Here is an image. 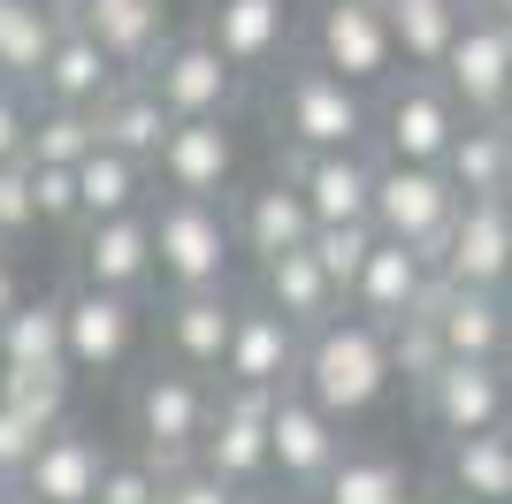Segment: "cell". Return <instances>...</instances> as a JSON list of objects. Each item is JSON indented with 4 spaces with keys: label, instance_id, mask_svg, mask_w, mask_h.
<instances>
[{
    "label": "cell",
    "instance_id": "6da1fadb",
    "mask_svg": "<svg viewBox=\"0 0 512 504\" xmlns=\"http://www.w3.org/2000/svg\"><path fill=\"white\" fill-rule=\"evenodd\" d=\"M390 382H398V375H390V329H375L367 314L337 306L321 329H306V344H299V390L329 420L375 413Z\"/></svg>",
    "mask_w": 512,
    "mask_h": 504
},
{
    "label": "cell",
    "instance_id": "7a4b0ae2",
    "mask_svg": "<svg viewBox=\"0 0 512 504\" xmlns=\"http://www.w3.org/2000/svg\"><path fill=\"white\" fill-rule=\"evenodd\" d=\"M153 275L169 291H207L230 283V252H237V222L222 199H192V191H161L153 199Z\"/></svg>",
    "mask_w": 512,
    "mask_h": 504
},
{
    "label": "cell",
    "instance_id": "3957f363",
    "mask_svg": "<svg viewBox=\"0 0 512 504\" xmlns=\"http://www.w3.org/2000/svg\"><path fill=\"white\" fill-rule=\"evenodd\" d=\"M276 123L299 153H329V146H367L375 115H367L360 84H344L337 69L291 62L283 69V92H276Z\"/></svg>",
    "mask_w": 512,
    "mask_h": 504
},
{
    "label": "cell",
    "instance_id": "277c9868",
    "mask_svg": "<svg viewBox=\"0 0 512 504\" xmlns=\"http://www.w3.org/2000/svg\"><path fill=\"white\" fill-rule=\"evenodd\" d=\"M214 390L222 382L214 375H192V367H153L146 382H138V398H130V428H138V451L161 466H184L199 459V436H207L214 420Z\"/></svg>",
    "mask_w": 512,
    "mask_h": 504
},
{
    "label": "cell",
    "instance_id": "5b68a950",
    "mask_svg": "<svg viewBox=\"0 0 512 504\" xmlns=\"http://www.w3.org/2000/svg\"><path fill=\"white\" fill-rule=\"evenodd\" d=\"M451 214H459V191H451V176L436 161H390V153L375 161V207H367V222L383 237H406L428 268L444 252Z\"/></svg>",
    "mask_w": 512,
    "mask_h": 504
},
{
    "label": "cell",
    "instance_id": "8992f818",
    "mask_svg": "<svg viewBox=\"0 0 512 504\" xmlns=\"http://www.w3.org/2000/svg\"><path fill=\"white\" fill-rule=\"evenodd\" d=\"M268 405H276V390H237V382H222L214 390V420L207 436H199V466L207 474H222L230 489H268L276 474H268Z\"/></svg>",
    "mask_w": 512,
    "mask_h": 504
},
{
    "label": "cell",
    "instance_id": "52a82bcc",
    "mask_svg": "<svg viewBox=\"0 0 512 504\" xmlns=\"http://www.w3.org/2000/svg\"><path fill=\"white\" fill-rule=\"evenodd\" d=\"M413 398H421V420L436 428V436L505 428V413H512V359H444Z\"/></svg>",
    "mask_w": 512,
    "mask_h": 504
},
{
    "label": "cell",
    "instance_id": "ba28073f",
    "mask_svg": "<svg viewBox=\"0 0 512 504\" xmlns=\"http://www.w3.org/2000/svg\"><path fill=\"white\" fill-rule=\"evenodd\" d=\"M314 62L344 84H390L398 77V39H390L383 0H321L314 8Z\"/></svg>",
    "mask_w": 512,
    "mask_h": 504
},
{
    "label": "cell",
    "instance_id": "9c48e42d",
    "mask_svg": "<svg viewBox=\"0 0 512 504\" xmlns=\"http://www.w3.org/2000/svg\"><path fill=\"white\" fill-rule=\"evenodd\" d=\"M337 451H344V420H329L299 382L276 390V405H268V474H276L283 489L314 497V489L329 482Z\"/></svg>",
    "mask_w": 512,
    "mask_h": 504
},
{
    "label": "cell",
    "instance_id": "30bf717a",
    "mask_svg": "<svg viewBox=\"0 0 512 504\" xmlns=\"http://www.w3.org/2000/svg\"><path fill=\"white\" fill-rule=\"evenodd\" d=\"M444 92L459 100V115H505V77H512V23L490 16L482 0L467 8L459 23V39L444 46V62H436Z\"/></svg>",
    "mask_w": 512,
    "mask_h": 504
},
{
    "label": "cell",
    "instance_id": "8fae6325",
    "mask_svg": "<svg viewBox=\"0 0 512 504\" xmlns=\"http://www.w3.org/2000/svg\"><path fill=\"white\" fill-rule=\"evenodd\" d=\"M467 123L459 100L444 92L436 69H406V84H390L383 92V115H375V138H383L390 161H444L451 130Z\"/></svg>",
    "mask_w": 512,
    "mask_h": 504
},
{
    "label": "cell",
    "instance_id": "7c38bea8",
    "mask_svg": "<svg viewBox=\"0 0 512 504\" xmlns=\"http://www.w3.org/2000/svg\"><path fill=\"white\" fill-rule=\"evenodd\" d=\"M138 77L161 92V107H169L176 123H184V115H230V107H237V69L222 62V46H214L207 31L169 39Z\"/></svg>",
    "mask_w": 512,
    "mask_h": 504
},
{
    "label": "cell",
    "instance_id": "4fadbf2b",
    "mask_svg": "<svg viewBox=\"0 0 512 504\" xmlns=\"http://www.w3.org/2000/svg\"><path fill=\"white\" fill-rule=\"evenodd\" d=\"M299 344H306L299 321H283L268 298H237L222 382H237V390H291L299 382Z\"/></svg>",
    "mask_w": 512,
    "mask_h": 504
},
{
    "label": "cell",
    "instance_id": "5bb4252c",
    "mask_svg": "<svg viewBox=\"0 0 512 504\" xmlns=\"http://www.w3.org/2000/svg\"><path fill=\"white\" fill-rule=\"evenodd\" d=\"M62 336H69V375H115L138 352V298L77 283L62 298Z\"/></svg>",
    "mask_w": 512,
    "mask_h": 504
},
{
    "label": "cell",
    "instance_id": "9a60e30c",
    "mask_svg": "<svg viewBox=\"0 0 512 504\" xmlns=\"http://www.w3.org/2000/svg\"><path fill=\"white\" fill-rule=\"evenodd\" d=\"M153 176H161V191L222 199V191L237 184L230 115H184V123H169V138H161V153H153Z\"/></svg>",
    "mask_w": 512,
    "mask_h": 504
},
{
    "label": "cell",
    "instance_id": "2e32d148",
    "mask_svg": "<svg viewBox=\"0 0 512 504\" xmlns=\"http://www.w3.org/2000/svg\"><path fill=\"white\" fill-rule=\"evenodd\" d=\"M428 321L444 336L451 359H512V306L505 291H474V283H428Z\"/></svg>",
    "mask_w": 512,
    "mask_h": 504
},
{
    "label": "cell",
    "instance_id": "e0dca14e",
    "mask_svg": "<svg viewBox=\"0 0 512 504\" xmlns=\"http://www.w3.org/2000/svg\"><path fill=\"white\" fill-rule=\"evenodd\" d=\"M283 176L306 191L314 222H367V207H375V153L367 146H329V153L291 146Z\"/></svg>",
    "mask_w": 512,
    "mask_h": 504
},
{
    "label": "cell",
    "instance_id": "ac0fdd59",
    "mask_svg": "<svg viewBox=\"0 0 512 504\" xmlns=\"http://www.w3.org/2000/svg\"><path fill=\"white\" fill-rule=\"evenodd\" d=\"M100 466H107V443L92 436L85 420H54L39 436V451H31V466H23V497H46V504H92V489H100Z\"/></svg>",
    "mask_w": 512,
    "mask_h": 504
},
{
    "label": "cell",
    "instance_id": "d6986e66",
    "mask_svg": "<svg viewBox=\"0 0 512 504\" xmlns=\"http://www.w3.org/2000/svg\"><path fill=\"white\" fill-rule=\"evenodd\" d=\"M512 260V214L497 199H459L444 230V252H436V275L444 283H474V291H497Z\"/></svg>",
    "mask_w": 512,
    "mask_h": 504
},
{
    "label": "cell",
    "instance_id": "ffe728a7",
    "mask_svg": "<svg viewBox=\"0 0 512 504\" xmlns=\"http://www.w3.org/2000/svg\"><path fill=\"white\" fill-rule=\"evenodd\" d=\"M428 283H436V268H428L406 237H375V252H367V268L352 275L344 306H352V314H367L375 329H390V321H406L413 306L428 298Z\"/></svg>",
    "mask_w": 512,
    "mask_h": 504
},
{
    "label": "cell",
    "instance_id": "44dd1931",
    "mask_svg": "<svg viewBox=\"0 0 512 504\" xmlns=\"http://www.w3.org/2000/svg\"><path fill=\"white\" fill-rule=\"evenodd\" d=\"M291 8H299V0H207V23H199V31L222 46V62H230L237 77H253V69H268L283 46H291V23H299Z\"/></svg>",
    "mask_w": 512,
    "mask_h": 504
},
{
    "label": "cell",
    "instance_id": "7402d4cb",
    "mask_svg": "<svg viewBox=\"0 0 512 504\" xmlns=\"http://www.w3.org/2000/svg\"><path fill=\"white\" fill-rule=\"evenodd\" d=\"M230 321H237V298H230V283H207V291H169V314H161L169 359H176V367H192V375H214V382H222Z\"/></svg>",
    "mask_w": 512,
    "mask_h": 504
},
{
    "label": "cell",
    "instance_id": "603a6c76",
    "mask_svg": "<svg viewBox=\"0 0 512 504\" xmlns=\"http://www.w3.org/2000/svg\"><path fill=\"white\" fill-rule=\"evenodd\" d=\"M69 16L107 46V62L123 77H138L169 46V0H69Z\"/></svg>",
    "mask_w": 512,
    "mask_h": 504
},
{
    "label": "cell",
    "instance_id": "cb8c5ba5",
    "mask_svg": "<svg viewBox=\"0 0 512 504\" xmlns=\"http://www.w3.org/2000/svg\"><path fill=\"white\" fill-rule=\"evenodd\" d=\"M123 77V69L107 62V46L92 39L77 16H62V31H54V46H46V62H39V100H54V107H100L107 100V84Z\"/></svg>",
    "mask_w": 512,
    "mask_h": 504
},
{
    "label": "cell",
    "instance_id": "d4e9b609",
    "mask_svg": "<svg viewBox=\"0 0 512 504\" xmlns=\"http://www.w3.org/2000/svg\"><path fill=\"white\" fill-rule=\"evenodd\" d=\"M230 222H237V245L253 252V260H276V252H291V245H306V237H314V207H306V191L291 184V176L253 184V191L230 207Z\"/></svg>",
    "mask_w": 512,
    "mask_h": 504
},
{
    "label": "cell",
    "instance_id": "484cf974",
    "mask_svg": "<svg viewBox=\"0 0 512 504\" xmlns=\"http://www.w3.org/2000/svg\"><path fill=\"white\" fill-rule=\"evenodd\" d=\"M85 283L100 291H146L153 283V214H107V222H85Z\"/></svg>",
    "mask_w": 512,
    "mask_h": 504
},
{
    "label": "cell",
    "instance_id": "4316f807",
    "mask_svg": "<svg viewBox=\"0 0 512 504\" xmlns=\"http://www.w3.org/2000/svg\"><path fill=\"white\" fill-rule=\"evenodd\" d=\"M0 367L8 375H69L62 298H16L0 314Z\"/></svg>",
    "mask_w": 512,
    "mask_h": 504
},
{
    "label": "cell",
    "instance_id": "83f0119b",
    "mask_svg": "<svg viewBox=\"0 0 512 504\" xmlns=\"http://www.w3.org/2000/svg\"><path fill=\"white\" fill-rule=\"evenodd\" d=\"M153 168L138 161V153H123V146H92L85 161H77V222H107V214H138V207H153Z\"/></svg>",
    "mask_w": 512,
    "mask_h": 504
},
{
    "label": "cell",
    "instance_id": "f1b7e54d",
    "mask_svg": "<svg viewBox=\"0 0 512 504\" xmlns=\"http://www.w3.org/2000/svg\"><path fill=\"white\" fill-rule=\"evenodd\" d=\"M260 298H268L283 321H299V329H321V321L344 306V291L321 275L314 245H291V252H276V260H260Z\"/></svg>",
    "mask_w": 512,
    "mask_h": 504
},
{
    "label": "cell",
    "instance_id": "f546056e",
    "mask_svg": "<svg viewBox=\"0 0 512 504\" xmlns=\"http://www.w3.org/2000/svg\"><path fill=\"white\" fill-rule=\"evenodd\" d=\"M436 168L451 176L459 199H497V184H505V168H512L505 115H467V123L451 130V146H444V161H436Z\"/></svg>",
    "mask_w": 512,
    "mask_h": 504
},
{
    "label": "cell",
    "instance_id": "4dcf8cb0",
    "mask_svg": "<svg viewBox=\"0 0 512 504\" xmlns=\"http://www.w3.org/2000/svg\"><path fill=\"white\" fill-rule=\"evenodd\" d=\"M92 123H100V138L107 146H123V153H138V161L153 168V153H161V138H169V107H161V92H153L146 77H115L107 84V100L92 107Z\"/></svg>",
    "mask_w": 512,
    "mask_h": 504
},
{
    "label": "cell",
    "instance_id": "1f68e13d",
    "mask_svg": "<svg viewBox=\"0 0 512 504\" xmlns=\"http://www.w3.org/2000/svg\"><path fill=\"white\" fill-rule=\"evenodd\" d=\"M69 0H0V84H39V62L62 31Z\"/></svg>",
    "mask_w": 512,
    "mask_h": 504
},
{
    "label": "cell",
    "instance_id": "d6a6232c",
    "mask_svg": "<svg viewBox=\"0 0 512 504\" xmlns=\"http://www.w3.org/2000/svg\"><path fill=\"white\" fill-rule=\"evenodd\" d=\"M444 489L474 504H512V436L505 428H474V436H444Z\"/></svg>",
    "mask_w": 512,
    "mask_h": 504
},
{
    "label": "cell",
    "instance_id": "836d02e7",
    "mask_svg": "<svg viewBox=\"0 0 512 504\" xmlns=\"http://www.w3.org/2000/svg\"><path fill=\"white\" fill-rule=\"evenodd\" d=\"M321 504H421V489H413V474L390 451H352L344 443L337 466H329V482L314 489Z\"/></svg>",
    "mask_w": 512,
    "mask_h": 504
},
{
    "label": "cell",
    "instance_id": "e575fe53",
    "mask_svg": "<svg viewBox=\"0 0 512 504\" xmlns=\"http://www.w3.org/2000/svg\"><path fill=\"white\" fill-rule=\"evenodd\" d=\"M467 8H474V0H383L390 39H398V62H406V69H436V62H444V46L459 39Z\"/></svg>",
    "mask_w": 512,
    "mask_h": 504
},
{
    "label": "cell",
    "instance_id": "d590c367",
    "mask_svg": "<svg viewBox=\"0 0 512 504\" xmlns=\"http://www.w3.org/2000/svg\"><path fill=\"white\" fill-rule=\"evenodd\" d=\"M92 146H100V123H92V107H54V100L31 107V146H23V161L77 168Z\"/></svg>",
    "mask_w": 512,
    "mask_h": 504
},
{
    "label": "cell",
    "instance_id": "8d00e7d4",
    "mask_svg": "<svg viewBox=\"0 0 512 504\" xmlns=\"http://www.w3.org/2000/svg\"><path fill=\"white\" fill-rule=\"evenodd\" d=\"M444 359H451V352H444V336H436V321H428V306H413L406 321H390V375H398V382H413V390H421Z\"/></svg>",
    "mask_w": 512,
    "mask_h": 504
},
{
    "label": "cell",
    "instance_id": "74e56055",
    "mask_svg": "<svg viewBox=\"0 0 512 504\" xmlns=\"http://www.w3.org/2000/svg\"><path fill=\"white\" fill-rule=\"evenodd\" d=\"M375 222H314V237H306V245H314V260H321V275H329V283H337V291H352V275L367 268V252H375Z\"/></svg>",
    "mask_w": 512,
    "mask_h": 504
},
{
    "label": "cell",
    "instance_id": "f35d334b",
    "mask_svg": "<svg viewBox=\"0 0 512 504\" xmlns=\"http://www.w3.org/2000/svg\"><path fill=\"white\" fill-rule=\"evenodd\" d=\"M92 504H161V459H146V451H123V459H115V451H107Z\"/></svg>",
    "mask_w": 512,
    "mask_h": 504
},
{
    "label": "cell",
    "instance_id": "ab89813d",
    "mask_svg": "<svg viewBox=\"0 0 512 504\" xmlns=\"http://www.w3.org/2000/svg\"><path fill=\"white\" fill-rule=\"evenodd\" d=\"M31 230H46L39 199H31V161H8V168H0V245L16 252Z\"/></svg>",
    "mask_w": 512,
    "mask_h": 504
},
{
    "label": "cell",
    "instance_id": "60d3db41",
    "mask_svg": "<svg viewBox=\"0 0 512 504\" xmlns=\"http://www.w3.org/2000/svg\"><path fill=\"white\" fill-rule=\"evenodd\" d=\"M69 382H77V375H8V367H0V398L23 405L31 420H46V428H54V420L69 413Z\"/></svg>",
    "mask_w": 512,
    "mask_h": 504
},
{
    "label": "cell",
    "instance_id": "b9f144b4",
    "mask_svg": "<svg viewBox=\"0 0 512 504\" xmlns=\"http://www.w3.org/2000/svg\"><path fill=\"white\" fill-rule=\"evenodd\" d=\"M39 436H46V420H31L23 405L0 398V489H16V482H23V466H31Z\"/></svg>",
    "mask_w": 512,
    "mask_h": 504
},
{
    "label": "cell",
    "instance_id": "7bdbcfd3",
    "mask_svg": "<svg viewBox=\"0 0 512 504\" xmlns=\"http://www.w3.org/2000/svg\"><path fill=\"white\" fill-rule=\"evenodd\" d=\"M161 504H245V489H230L222 474L184 459V466H161Z\"/></svg>",
    "mask_w": 512,
    "mask_h": 504
},
{
    "label": "cell",
    "instance_id": "ee69618b",
    "mask_svg": "<svg viewBox=\"0 0 512 504\" xmlns=\"http://www.w3.org/2000/svg\"><path fill=\"white\" fill-rule=\"evenodd\" d=\"M31 199H39V222H77V168L31 161Z\"/></svg>",
    "mask_w": 512,
    "mask_h": 504
},
{
    "label": "cell",
    "instance_id": "f6af8a7d",
    "mask_svg": "<svg viewBox=\"0 0 512 504\" xmlns=\"http://www.w3.org/2000/svg\"><path fill=\"white\" fill-rule=\"evenodd\" d=\"M31 107H39V92H23V84H0V168L23 161V146H31Z\"/></svg>",
    "mask_w": 512,
    "mask_h": 504
},
{
    "label": "cell",
    "instance_id": "bcb514c9",
    "mask_svg": "<svg viewBox=\"0 0 512 504\" xmlns=\"http://www.w3.org/2000/svg\"><path fill=\"white\" fill-rule=\"evenodd\" d=\"M23 298V283H16V260H8V245H0V314Z\"/></svg>",
    "mask_w": 512,
    "mask_h": 504
},
{
    "label": "cell",
    "instance_id": "7dc6e473",
    "mask_svg": "<svg viewBox=\"0 0 512 504\" xmlns=\"http://www.w3.org/2000/svg\"><path fill=\"white\" fill-rule=\"evenodd\" d=\"M497 207H505V214H512V168H505V184H497Z\"/></svg>",
    "mask_w": 512,
    "mask_h": 504
},
{
    "label": "cell",
    "instance_id": "c3c4849f",
    "mask_svg": "<svg viewBox=\"0 0 512 504\" xmlns=\"http://www.w3.org/2000/svg\"><path fill=\"white\" fill-rule=\"evenodd\" d=\"M482 8H490V16H505V23H512V0H482Z\"/></svg>",
    "mask_w": 512,
    "mask_h": 504
},
{
    "label": "cell",
    "instance_id": "681fc988",
    "mask_svg": "<svg viewBox=\"0 0 512 504\" xmlns=\"http://www.w3.org/2000/svg\"><path fill=\"white\" fill-rule=\"evenodd\" d=\"M497 291H505V306H512V260H505V283H497Z\"/></svg>",
    "mask_w": 512,
    "mask_h": 504
},
{
    "label": "cell",
    "instance_id": "f907efd6",
    "mask_svg": "<svg viewBox=\"0 0 512 504\" xmlns=\"http://www.w3.org/2000/svg\"><path fill=\"white\" fill-rule=\"evenodd\" d=\"M436 504H474V497H459V489H444V497H436Z\"/></svg>",
    "mask_w": 512,
    "mask_h": 504
},
{
    "label": "cell",
    "instance_id": "816d5d0a",
    "mask_svg": "<svg viewBox=\"0 0 512 504\" xmlns=\"http://www.w3.org/2000/svg\"><path fill=\"white\" fill-rule=\"evenodd\" d=\"M8 504H46V497H23V489H16V497H8Z\"/></svg>",
    "mask_w": 512,
    "mask_h": 504
},
{
    "label": "cell",
    "instance_id": "f5cc1de1",
    "mask_svg": "<svg viewBox=\"0 0 512 504\" xmlns=\"http://www.w3.org/2000/svg\"><path fill=\"white\" fill-rule=\"evenodd\" d=\"M505 115H512V77H505Z\"/></svg>",
    "mask_w": 512,
    "mask_h": 504
},
{
    "label": "cell",
    "instance_id": "db71d44e",
    "mask_svg": "<svg viewBox=\"0 0 512 504\" xmlns=\"http://www.w3.org/2000/svg\"><path fill=\"white\" fill-rule=\"evenodd\" d=\"M245 504H283V497H245Z\"/></svg>",
    "mask_w": 512,
    "mask_h": 504
},
{
    "label": "cell",
    "instance_id": "11a10c76",
    "mask_svg": "<svg viewBox=\"0 0 512 504\" xmlns=\"http://www.w3.org/2000/svg\"><path fill=\"white\" fill-rule=\"evenodd\" d=\"M8 497H16V489H0V504H8Z\"/></svg>",
    "mask_w": 512,
    "mask_h": 504
},
{
    "label": "cell",
    "instance_id": "9f6ffc18",
    "mask_svg": "<svg viewBox=\"0 0 512 504\" xmlns=\"http://www.w3.org/2000/svg\"><path fill=\"white\" fill-rule=\"evenodd\" d=\"M505 436H512V413H505Z\"/></svg>",
    "mask_w": 512,
    "mask_h": 504
},
{
    "label": "cell",
    "instance_id": "6f0895ef",
    "mask_svg": "<svg viewBox=\"0 0 512 504\" xmlns=\"http://www.w3.org/2000/svg\"><path fill=\"white\" fill-rule=\"evenodd\" d=\"M505 130H512V115H505Z\"/></svg>",
    "mask_w": 512,
    "mask_h": 504
}]
</instances>
